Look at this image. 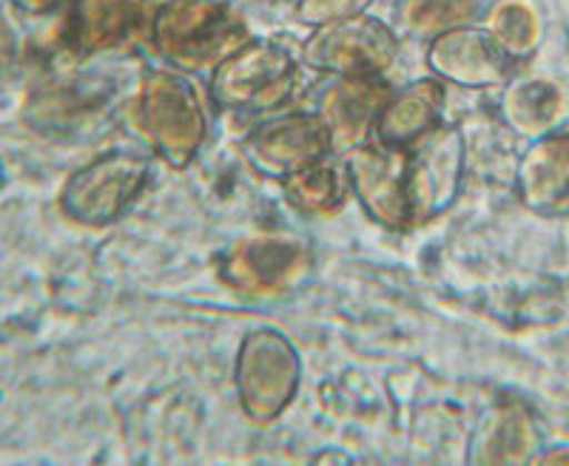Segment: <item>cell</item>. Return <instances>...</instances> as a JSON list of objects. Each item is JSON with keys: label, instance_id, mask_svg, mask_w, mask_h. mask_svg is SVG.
<instances>
[{"label": "cell", "instance_id": "cell-1", "mask_svg": "<svg viewBox=\"0 0 569 466\" xmlns=\"http://www.w3.org/2000/svg\"><path fill=\"white\" fill-rule=\"evenodd\" d=\"M131 129L171 171L188 169L208 140V105L197 80L177 69H146L129 111Z\"/></svg>", "mask_w": 569, "mask_h": 466}, {"label": "cell", "instance_id": "cell-2", "mask_svg": "<svg viewBox=\"0 0 569 466\" xmlns=\"http://www.w3.org/2000/svg\"><path fill=\"white\" fill-rule=\"evenodd\" d=\"M151 52L186 74L213 72L251 40V29L228 0H162L149 23Z\"/></svg>", "mask_w": 569, "mask_h": 466}, {"label": "cell", "instance_id": "cell-3", "mask_svg": "<svg viewBox=\"0 0 569 466\" xmlns=\"http://www.w3.org/2000/svg\"><path fill=\"white\" fill-rule=\"evenodd\" d=\"M120 109V83L106 72H71L40 80L20 116L27 129L58 143H86L103 134Z\"/></svg>", "mask_w": 569, "mask_h": 466}, {"label": "cell", "instance_id": "cell-4", "mask_svg": "<svg viewBox=\"0 0 569 466\" xmlns=\"http://www.w3.org/2000/svg\"><path fill=\"white\" fill-rule=\"evenodd\" d=\"M299 89V63L273 40H248L211 72L208 98L231 114H277Z\"/></svg>", "mask_w": 569, "mask_h": 466}, {"label": "cell", "instance_id": "cell-5", "mask_svg": "<svg viewBox=\"0 0 569 466\" xmlns=\"http://www.w3.org/2000/svg\"><path fill=\"white\" fill-rule=\"evenodd\" d=\"M313 247L293 233H253L228 245L217 260V276L240 298L291 296L313 276Z\"/></svg>", "mask_w": 569, "mask_h": 466}, {"label": "cell", "instance_id": "cell-6", "mask_svg": "<svg viewBox=\"0 0 569 466\" xmlns=\"http://www.w3.org/2000/svg\"><path fill=\"white\" fill-rule=\"evenodd\" d=\"M302 382V358L277 327H253L242 336L233 362V387L242 413L257 424L277 422L291 407Z\"/></svg>", "mask_w": 569, "mask_h": 466}, {"label": "cell", "instance_id": "cell-7", "mask_svg": "<svg viewBox=\"0 0 569 466\" xmlns=\"http://www.w3.org/2000/svg\"><path fill=\"white\" fill-rule=\"evenodd\" d=\"M151 174L149 156L137 151H106L66 176L60 214L80 227H109L142 194Z\"/></svg>", "mask_w": 569, "mask_h": 466}, {"label": "cell", "instance_id": "cell-8", "mask_svg": "<svg viewBox=\"0 0 569 466\" xmlns=\"http://www.w3.org/2000/svg\"><path fill=\"white\" fill-rule=\"evenodd\" d=\"M399 60V38L373 14L313 29L302 43V63L333 78H385Z\"/></svg>", "mask_w": 569, "mask_h": 466}, {"label": "cell", "instance_id": "cell-9", "mask_svg": "<svg viewBox=\"0 0 569 466\" xmlns=\"http://www.w3.org/2000/svg\"><path fill=\"white\" fill-rule=\"evenodd\" d=\"M240 151L259 176L282 182L333 154V136L319 111H288L253 125Z\"/></svg>", "mask_w": 569, "mask_h": 466}, {"label": "cell", "instance_id": "cell-10", "mask_svg": "<svg viewBox=\"0 0 569 466\" xmlns=\"http://www.w3.org/2000/svg\"><path fill=\"white\" fill-rule=\"evenodd\" d=\"M467 169V143L461 129L445 125L408 151V196L413 225L439 220L456 205Z\"/></svg>", "mask_w": 569, "mask_h": 466}, {"label": "cell", "instance_id": "cell-11", "mask_svg": "<svg viewBox=\"0 0 569 466\" xmlns=\"http://www.w3.org/2000/svg\"><path fill=\"white\" fill-rule=\"evenodd\" d=\"M350 191L362 202L365 214L388 231L413 227L408 196V151L382 143H365L345 154Z\"/></svg>", "mask_w": 569, "mask_h": 466}, {"label": "cell", "instance_id": "cell-12", "mask_svg": "<svg viewBox=\"0 0 569 466\" xmlns=\"http://www.w3.org/2000/svg\"><path fill=\"white\" fill-rule=\"evenodd\" d=\"M425 63L433 78L459 89H501L510 83L512 60L487 29L459 27L430 38Z\"/></svg>", "mask_w": 569, "mask_h": 466}, {"label": "cell", "instance_id": "cell-13", "mask_svg": "<svg viewBox=\"0 0 569 466\" xmlns=\"http://www.w3.org/2000/svg\"><path fill=\"white\" fill-rule=\"evenodd\" d=\"M390 89L385 78H339L319 100V114L333 136V151H353L368 143L376 120L388 105Z\"/></svg>", "mask_w": 569, "mask_h": 466}, {"label": "cell", "instance_id": "cell-14", "mask_svg": "<svg viewBox=\"0 0 569 466\" xmlns=\"http://www.w3.org/2000/svg\"><path fill=\"white\" fill-rule=\"evenodd\" d=\"M146 0H71L63 43L78 58L114 52L142 27Z\"/></svg>", "mask_w": 569, "mask_h": 466}, {"label": "cell", "instance_id": "cell-15", "mask_svg": "<svg viewBox=\"0 0 569 466\" xmlns=\"http://www.w3.org/2000/svg\"><path fill=\"white\" fill-rule=\"evenodd\" d=\"M518 194L532 214H569V131L532 140L518 162Z\"/></svg>", "mask_w": 569, "mask_h": 466}, {"label": "cell", "instance_id": "cell-16", "mask_svg": "<svg viewBox=\"0 0 569 466\" xmlns=\"http://www.w3.org/2000/svg\"><path fill=\"white\" fill-rule=\"evenodd\" d=\"M447 91L439 78H419L405 89L393 91L388 105L376 120V140L388 149H413L430 131L439 129L445 114Z\"/></svg>", "mask_w": 569, "mask_h": 466}, {"label": "cell", "instance_id": "cell-17", "mask_svg": "<svg viewBox=\"0 0 569 466\" xmlns=\"http://www.w3.org/2000/svg\"><path fill=\"white\" fill-rule=\"evenodd\" d=\"M538 429L521 407H498L481 418L472 438L470 460L476 464H527L536 460Z\"/></svg>", "mask_w": 569, "mask_h": 466}, {"label": "cell", "instance_id": "cell-18", "mask_svg": "<svg viewBox=\"0 0 569 466\" xmlns=\"http://www.w3.org/2000/svg\"><path fill=\"white\" fill-rule=\"evenodd\" d=\"M501 116L518 136L538 140L563 116V91L547 78L510 80L501 91Z\"/></svg>", "mask_w": 569, "mask_h": 466}, {"label": "cell", "instance_id": "cell-19", "mask_svg": "<svg viewBox=\"0 0 569 466\" xmlns=\"http://www.w3.org/2000/svg\"><path fill=\"white\" fill-rule=\"evenodd\" d=\"M282 194L297 214L333 216L342 211L353 191H350L345 162H333L325 156V160L282 180Z\"/></svg>", "mask_w": 569, "mask_h": 466}, {"label": "cell", "instance_id": "cell-20", "mask_svg": "<svg viewBox=\"0 0 569 466\" xmlns=\"http://www.w3.org/2000/svg\"><path fill=\"white\" fill-rule=\"evenodd\" d=\"M487 32L516 63L521 58H530L541 43V20L525 0H505V3L492 7L490 18H487Z\"/></svg>", "mask_w": 569, "mask_h": 466}, {"label": "cell", "instance_id": "cell-21", "mask_svg": "<svg viewBox=\"0 0 569 466\" xmlns=\"http://www.w3.org/2000/svg\"><path fill=\"white\" fill-rule=\"evenodd\" d=\"M487 0H408L401 14L416 34L436 38L450 29L470 27L485 12Z\"/></svg>", "mask_w": 569, "mask_h": 466}, {"label": "cell", "instance_id": "cell-22", "mask_svg": "<svg viewBox=\"0 0 569 466\" xmlns=\"http://www.w3.org/2000/svg\"><path fill=\"white\" fill-rule=\"evenodd\" d=\"M370 7H373V0H297L293 14L302 27L322 29L328 23L365 14Z\"/></svg>", "mask_w": 569, "mask_h": 466}, {"label": "cell", "instance_id": "cell-23", "mask_svg": "<svg viewBox=\"0 0 569 466\" xmlns=\"http://www.w3.org/2000/svg\"><path fill=\"white\" fill-rule=\"evenodd\" d=\"M20 14H29V18H40V14H49L54 9L66 7L71 0H9Z\"/></svg>", "mask_w": 569, "mask_h": 466}, {"label": "cell", "instance_id": "cell-24", "mask_svg": "<svg viewBox=\"0 0 569 466\" xmlns=\"http://www.w3.org/2000/svg\"><path fill=\"white\" fill-rule=\"evenodd\" d=\"M538 460H541V464H569V449L567 447L550 449V453H543V458Z\"/></svg>", "mask_w": 569, "mask_h": 466}]
</instances>
